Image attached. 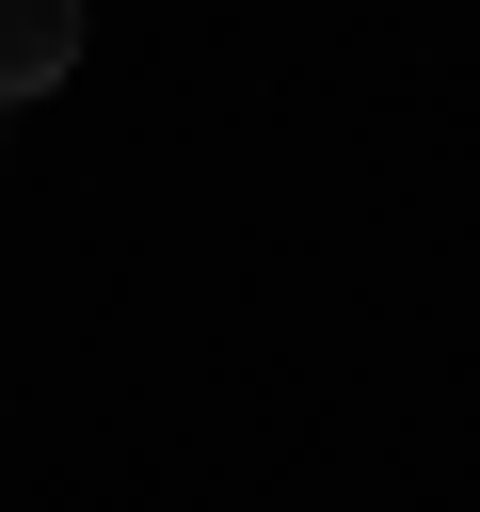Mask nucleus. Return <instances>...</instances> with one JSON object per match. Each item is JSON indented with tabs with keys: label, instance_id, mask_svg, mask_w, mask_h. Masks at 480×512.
Wrapping results in <instances>:
<instances>
[{
	"label": "nucleus",
	"instance_id": "1",
	"mask_svg": "<svg viewBox=\"0 0 480 512\" xmlns=\"http://www.w3.org/2000/svg\"><path fill=\"white\" fill-rule=\"evenodd\" d=\"M64 64H80V0H0V112L48 96Z\"/></svg>",
	"mask_w": 480,
	"mask_h": 512
}]
</instances>
